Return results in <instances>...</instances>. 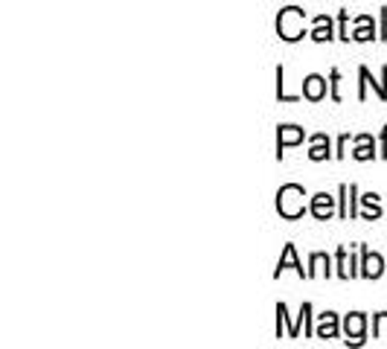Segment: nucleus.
Listing matches in <instances>:
<instances>
[{"label":"nucleus","mask_w":387,"mask_h":349,"mask_svg":"<svg viewBox=\"0 0 387 349\" xmlns=\"http://www.w3.org/2000/svg\"><path fill=\"white\" fill-rule=\"evenodd\" d=\"M303 198H306V189L303 186H297V183L280 186V193H277V213L282 218H288V221L300 218L306 213V201Z\"/></svg>","instance_id":"nucleus-1"},{"label":"nucleus","mask_w":387,"mask_h":349,"mask_svg":"<svg viewBox=\"0 0 387 349\" xmlns=\"http://www.w3.org/2000/svg\"><path fill=\"white\" fill-rule=\"evenodd\" d=\"M277 36L282 41H300L306 36V15L297 6H285L277 18Z\"/></svg>","instance_id":"nucleus-2"},{"label":"nucleus","mask_w":387,"mask_h":349,"mask_svg":"<svg viewBox=\"0 0 387 349\" xmlns=\"http://www.w3.org/2000/svg\"><path fill=\"white\" fill-rule=\"evenodd\" d=\"M364 326H367V317H364L361 311L346 314V321H344L346 343H364Z\"/></svg>","instance_id":"nucleus-3"},{"label":"nucleus","mask_w":387,"mask_h":349,"mask_svg":"<svg viewBox=\"0 0 387 349\" xmlns=\"http://www.w3.org/2000/svg\"><path fill=\"white\" fill-rule=\"evenodd\" d=\"M303 129H297V125H280V134H277V157L282 161V151L288 149V146H297V143H303Z\"/></svg>","instance_id":"nucleus-4"},{"label":"nucleus","mask_w":387,"mask_h":349,"mask_svg":"<svg viewBox=\"0 0 387 349\" xmlns=\"http://www.w3.org/2000/svg\"><path fill=\"white\" fill-rule=\"evenodd\" d=\"M332 213H335V198H332V195L317 193V195L312 198V215H314L317 221H329Z\"/></svg>","instance_id":"nucleus-5"},{"label":"nucleus","mask_w":387,"mask_h":349,"mask_svg":"<svg viewBox=\"0 0 387 349\" xmlns=\"http://www.w3.org/2000/svg\"><path fill=\"white\" fill-rule=\"evenodd\" d=\"M303 97L312 100V102H320V100L327 97V79L317 76V73L306 76V82H303Z\"/></svg>","instance_id":"nucleus-6"},{"label":"nucleus","mask_w":387,"mask_h":349,"mask_svg":"<svg viewBox=\"0 0 387 349\" xmlns=\"http://www.w3.org/2000/svg\"><path fill=\"white\" fill-rule=\"evenodd\" d=\"M285 268H295L300 276H306V279H309V271H303V265L297 262V250H295V245H285L282 257H280V262H277V271H274V276H280Z\"/></svg>","instance_id":"nucleus-7"},{"label":"nucleus","mask_w":387,"mask_h":349,"mask_svg":"<svg viewBox=\"0 0 387 349\" xmlns=\"http://www.w3.org/2000/svg\"><path fill=\"white\" fill-rule=\"evenodd\" d=\"M381 271H384V259L378 257V253H370V250H364L361 276H367V279H378V276H381Z\"/></svg>","instance_id":"nucleus-8"},{"label":"nucleus","mask_w":387,"mask_h":349,"mask_svg":"<svg viewBox=\"0 0 387 349\" xmlns=\"http://www.w3.org/2000/svg\"><path fill=\"white\" fill-rule=\"evenodd\" d=\"M314 335H317V338H324V340L338 338V314H332V311L320 314V323H317V332H314Z\"/></svg>","instance_id":"nucleus-9"},{"label":"nucleus","mask_w":387,"mask_h":349,"mask_svg":"<svg viewBox=\"0 0 387 349\" xmlns=\"http://www.w3.org/2000/svg\"><path fill=\"white\" fill-rule=\"evenodd\" d=\"M332 151H329V137L327 134H314L312 137V149H309V157L312 161H327Z\"/></svg>","instance_id":"nucleus-10"},{"label":"nucleus","mask_w":387,"mask_h":349,"mask_svg":"<svg viewBox=\"0 0 387 349\" xmlns=\"http://www.w3.org/2000/svg\"><path fill=\"white\" fill-rule=\"evenodd\" d=\"M352 195H356V183H344L341 186V218H352L356 215V201H352Z\"/></svg>","instance_id":"nucleus-11"},{"label":"nucleus","mask_w":387,"mask_h":349,"mask_svg":"<svg viewBox=\"0 0 387 349\" xmlns=\"http://www.w3.org/2000/svg\"><path fill=\"white\" fill-rule=\"evenodd\" d=\"M312 38H314V41H332V38H335V33H332V21H329L327 15L314 18V29H312Z\"/></svg>","instance_id":"nucleus-12"},{"label":"nucleus","mask_w":387,"mask_h":349,"mask_svg":"<svg viewBox=\"0 0 387 349\" xmlns=\"http://www.w3.org/2000/svg\"><path fill=\"white\" fill-rule=\"evenodd\" d=\"M356 143H359V146H356V151H352V157H356V161H373V157H376L373 137H370V134H361Z\"/></svg>","instance_id":"nucleus-13"},{"label":"nucleus","mask_w":387,"mask_h":349,"mask_svg":"<svg viewBox=\"0 0 387 349\" xmlns=\"http://www.w3.org/2000/svg\"><path fill=\"white\" fill-rule=\"evenodd\" d=\"M373 33H376L373 18L361 15V18H359V29H356V33H352V38H356V41H373Z\"/></svg>","instance_id":"nucleus-14"},{"label":"nucleus","mask_w":387,"mask_h":349,"mask_svg":"<svg viewBox=\"0 0 387 349\" xmlns=\"http://www.w3.org/2000/svg\"><path fill=\"white\" fill-rule=\"evenodd\" d=\"M317 274H324V276L332 274V271H329V257H327V253H314V257H312V271H309V276H317Z\"/></svg>","instance_id":"nucleus-15"},{"label":"nucleus","mask_w":387,"mask_h":349,"mask_svg":"<svg viewBox=\"0 0 387 349\" xmlns=\"http://www.w3.org/2000/svg\"><path fill=\"white\" fill-rule=\"evenodd\" d=\"M338 274H341L344 279H349V276H356V274H359L356 268H352V259L346 257V250H344V247H338Z\"/></svg>","instance_id":"nucleus-16"},{"label":"nucleus","mask_w":387,"mask_h":349,"mask_svg":"<svg viewBox=\"0 0 387 349\" xmlns=\"http://www.w3.org/2000/svg\"><path fill=\"white\" fill-rule=\"evenodd\" d=\"M361 201H364V207H367V213H364L367 221H373V218L381 215V207H378V195H376V193H367Z\"/></svg>","instance_id":"nucleus-17"},{"label":"nucleus","mask_w":387,"mask_h":349,"mask_svg":"<svg viewBox=\"0 0 387 349\" xmlns=\"http://www.w3.org/2000/svg\"><path fill=\"white\" fill-rule=\"evenodd\" d=\"M373 335H376V338H387V311L376 314V321H373Z\"/></svg>","instance_id":"nucleus-18"},{"label":"nucleus","mask_w":387,"mask_h":349,"mask_svg":"<svg viewBox=\"0 0 387 349\" xmlns=\"http://www.w3.org/2000/svg\"><path fill=\"white\" fill-rule=\"evenodd\" d=\"M277 100L280 102H297V97H288L285 85H282V68H277Z\"/></svg>","instance_id":"nucleus-19"},{"label":"nucleus","mask_w":387,"mask_h":349,"mask_svg":"<svg viewBox=\"0 0 387 349\" xmlns=\"http://www.w3.org/2000/svg\"><path fill=\"white\" fill-rule=\"evenodd\" d=\"M338 79H341V73L332 70V100H341V97H338Z\"/></svg>","instance_id":"nucleus-20"},{"label":"nucleus","mask_w":387,"mask_h":349,"mask_svg":"<svg viewBox=\"0 0 387 349\" xmlns=\"http://www.w3.org/2000/svg\"><path fill=\"white\" fill-rule=\"evenodd\" d=\"M346 143H349V137L344 134V137L338 140V157H344V151H346Z\"/></svg>","instance_id":"nucleus-21"}]
</instances>
